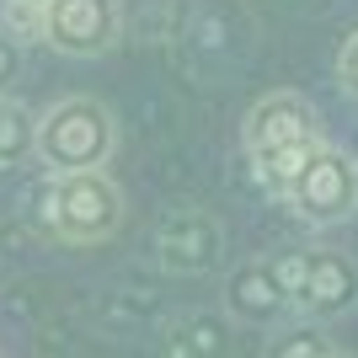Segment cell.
<instances>
[{
    "instance_id": "9a60e30c",
    "label": "cell",
    "mask_w": 358,
    "mask_h": 358,
    "mask_svg": "<svg viewBox=\"0 0 358 358\" xmlns=\"http://www.w3.org/2000/svg\"><path fill=\"white\" fill-rule=\"evenodd\" d=\"M337 86H343L348 96L358 102V32L343 43V54H337Z\"/></svg>"
},
{
    "instance_id": "7a4b0ae2",
    "label": "cell",
    "mask_w": 358,
    "mask_h": 358,
    "mask_svg": "<svg viewBox=\"0 0 358 358\" xmlns=\"http://www.w3.org/2000/svg\"><path fill=\"white\" fill-rule=\"evenodd\" d=\"M118 145V123L96 96H64L38 118V161L48 177L64 171H102Z\"/></svg>"
},
{
    "instance_id": "2e32d148",
    "label": "cell",
    "mask_w": 358,
    "mask_h": 358,
    "mask_svg": "<svg viewBox=\"0 0 358 358\" xmlns=\"http://www.w3.org/2000/svg\"><path fill=\"white\" fill-rule=\"evenodd\" d=\"M337 358H343V353H337Z\"/></svg>"
},
{
    "instance_id": "9c48e42d",
    "label": "cell",
    "mask_w": 358,
    "mask_h": 358,
    "mask_svg": "<svg viewBox=\"0 0 358 358\" xmlns=\"http://www.w3.org/2000/svg\"><path fill=\"white\" fill-rule=\"evenodd\" d=\"M327 145V139H299V145H284V150H268V155H252V182L262 187L268 198H278L284 203L289 193H294V182L305 177V166L315 161V150Z\"/></svg>"
},
{
    "instance_id": "8fae6325",
    "label": "cell",
    "mask_w": 358,
    "mask_h": 358,
    "mask_svg": "<svg viewBox=\"0 0 358 358\" xmlns=\"http://www.w3.org/2000/svg\"><path fill=\"white\" fill-rule=\"evenodd\" d=\"M262 358H337V348H331V337H327V327H321V321L289 315L284 327L268 337Z\"/></svg>"
},
{
    "instance_id": "52a82bcc",
    "label": "cell",
    "mask_w": 358,
    "mask_h": 358,
    "mask_svg": "<svg viewBox=\"0 0 358 358\" xmlns=\"http://www.w3.org/2000/svg\"><path fill=\"white\" fill-rule=\"evenodd\" d=\"M224 310L236 315V321H246V327H284L289 315H294L278 252L246 257V262L230 268V278H224Z\"/></svg>"
},
{
    "instance_id": "ba28073f",
    "label": "cell",
    "mask_w": 358,
    "mask_h": 358,
    "mask_svg": "<svg viewBox=\"0 0 358 358\" xmlns=\"http://www.w3.org/2000/svg\"><path fill=\"white\" fill-rule=\"evenodd\" d=\"M224 257V224L203 209H177L155 224V262L166 273H182V278H198V273H214Z\"/></svg>"
},
{
    "instance_id": "5b68a950",
    "label": "cell",
    "mask_w": 358,
    "mask_h": 358,
    "mask_svg": "<svg viewBox=\"0 0 358 358\" xmlns=\"http://www.w3.org/2000/svg\"><path fill=\"white\" fill-rule=\"evenodd\" d=\"M358 305V262L337 246H299L294 278V315L305 321H337Z\"/></svg>"
},
{
    "instance_id": "30bf717a",
    "label": "cell",
    "mask_w": 358,
    "mask_h": 358,
    "mask_svg": "<svg viewBox=\"0 0 358 358\" xmlns=\"http://www.w3.org/2000/svg\"><path fill=\"white\" fill-rule=\"evenodd\" d=\"M224 321L220 315H182L171 321L161 343V358H224Z\"/></svg>"
},
{
    "instance_id": "3957f363",
    "label": "cell",
    "mask_w": 358,
    "mask_h": 358,
    "mask_svg": "<svg viewBox=\"0 0 358 358\" xmlns=\"http://www.w3.org/2000/svg\"><path fill=\"white\" fill-rule=\"evenodd\" d=\"M284 203H289V214H299L315 230H331V224L353 220L358 214V155L327 139Z\"/></svg>"
},
{
    "instance_id": "4fadbf2b",
    "label": "cell",
    "mask_w": 358,
    "mask_h": 358,
    "mask_svg": "<svg viewBox=\"0 0 358 358\" xmlns=\"http://www.w3.org/2000/svg\"><path fill=\"white\" fill-rule=\"evenodd\" d=\"M48 0H0V27L22 38V43H38V22H43Z\"/></svg>"
},
{
    "instance_id": "6da1fadb",
    "label": "cell",
    "mask_w": 358,
    "mask_h": 358,
    "mask_svg": "<svg viewBox=\"0 0 358 358\" xmlns=\"http://www.w3.org/2000/svg\"><path fill=\"white\" fill-rule=\"evenodd\" d=\"M38 224H43L48 236L70 241V246L107 241L123 224V193L113 187L107 171L43 177V187H38Z\"/></svg>"
},
{
    "instance_id": "7c38bea8",
    "label": "cell",
    "mask_w": 358,
    "mask_h": 358,
    "mask_svg": "<svg viewBox=\"0 0 358 358\" xmlns=\"http://www.w3.org/2000/svg\"><path fill=\"white\" fill-rule=\"evenodd\" d=\"M22 161H38V113H27L16 96H0V166Z\"/></svg>"
},
{
    "instance_id": "277c9868",
    "label": "cell",
    "mask_w": 358,
    "mask_h": 358,
    "mask_svg": "<svg viewBox=\"0 0 358 358\" xmlns=\"http://www.w3.org/2000/svg\"><path fill=\"white\" fill-rule=\"evenodd\" d=\"M123 38L118 0H48L38 22V43H48L64 59H102Z\"/></svg>"
},
{
    "instance_id": "5bb4252c",
    "label": "cell",
    "mask_w": 358,
    "mask_h": 358,
    "mask_svg": "<svg viewBox=\"0 0 358 358\" xmlns=\"http://www.w3.org/2000/svg\"><path fill=\"white\" fill-rule=\"evenodd\" d=\"M16 80H22V38L0 27V96H11Z\"/></svg>"
},
{
    "instance_id": "8992f818",
    "label": "cell",
    "mask_w": 358,
    "mask_h": 358,
    "mask_svg": "<svg viewBox=\"0 0 358 358\" xmlns=\"http://www.w3.org/2000/svg\"><path fill=\"white\" fill-rule=\"evenodd\" d=\"M299 139H327V123H321L315 102L299 96V91H268L241 118V150H246V161L268 155V150H284V145H299Z\"/></svg>"
}]
</instances>
